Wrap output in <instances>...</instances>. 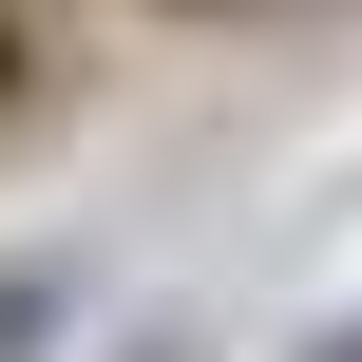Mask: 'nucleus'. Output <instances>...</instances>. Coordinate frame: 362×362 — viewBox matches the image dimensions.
I'll use <instances>...</instances> for the list:
<instances>
[{
  "label": "nucleus",
  "instance_id": "1",
  "mask_svg": "<svg viewBox=\"0 0 362 362\" xmlns=\"http://www.w3.org/2000/svg\"><path fill=\"white\" fill-rule=\"evenodd\" d=\"M305 362H362V325H325V344H305Z\"/></svg>",
  "mask_w": 362,
  "mask_h": 362
}]
</instances>
